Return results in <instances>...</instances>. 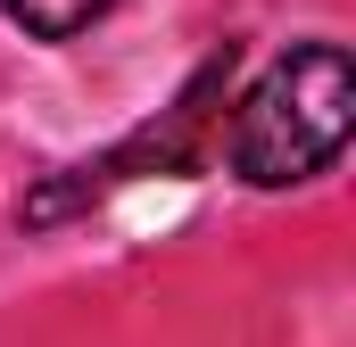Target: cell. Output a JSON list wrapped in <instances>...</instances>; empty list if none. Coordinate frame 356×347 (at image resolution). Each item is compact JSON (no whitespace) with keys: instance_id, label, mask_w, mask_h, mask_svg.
<instances>
[{"instance_id":"cell-1","label":"cell","mask_w":356,"mask_h":347,"mask_svg":"<svg viewBox=\"0 0 356 347\" xmlns=\"http://www.w3.org/2000/svg\"><path fill=\"white\" fill-rule=\"evenodd\" d=\"M348 124H356L348 50L340 42H298L241 91L224 158H232V174L249 190H290V182H315V174L340 166Z\"/></svg>"},{"instance_id":"cell-2","label":"cell","mask_w":356,"mask_h":347,"mask_svg":"<svg viewBox=\"0 0 356 347\" xmlns=\"http://www.w3.org/2000/svg\"><path fill=\"white\" fill-rule=\"evenodd\" d=\"M116 0H0V17L17 25V33H33V42H75L83 25H99Z\"/></svg>"}]
</instances>
